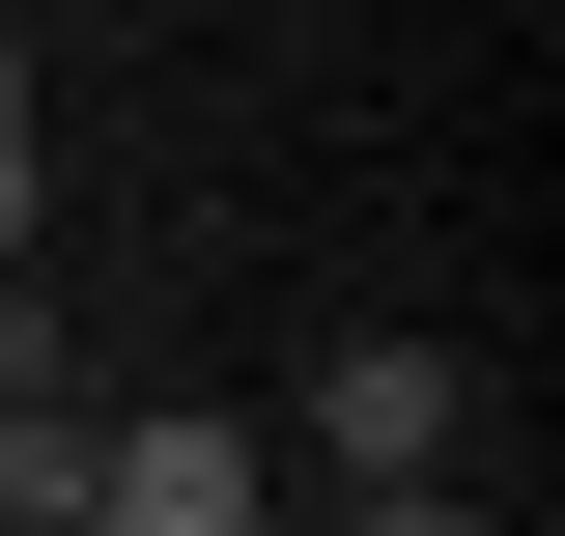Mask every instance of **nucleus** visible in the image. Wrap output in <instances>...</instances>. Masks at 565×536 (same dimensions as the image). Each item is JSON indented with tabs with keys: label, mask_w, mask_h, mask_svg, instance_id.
<instances>
[{
	"label": "nucleus",
	"mask_w": 565,
	"mask_h": 536,
	"mask_svg": "<svg viewBox=\"0 0 565 536\" xmlns=\"http://www.w3.org/2000/svg\"><path fill=\"white\" fill-rule=\"evenodd\" d=\"M311 480H340V508H452V480H481V367H452V339H340Z\"/></svg>",
	"instance_id": "nucleus-1"
},
{
	"label": "nucleus",
	"mask_w": 565,
	"mask_h": 536,
	"mask_svg": "<svg viewBox=\"0 0 565 536\" xmlns=\"http://www.w3.org/2000/svg\"><path fill=\"white\" fill-rule=\"evenodd\" d=\"M282 452L255 424H85V536H255Z\"/></svg>",
	"instance_id": "nucleus-2"
},
{
	"label": "nucleus",
	"mask_w": 565,
	"mask_h": 536,
	"mask_svg": "<svg viewBox=\"0 0 565 536\" xmlns=\"http://www.w3.org/2000/svg\"><path fill=\"white\" fill-rule=\"evenodd\" d=\"M57 226V114H29V29H0V255Z\"/></svg>",
	"instance_id": "nucleus-3"
}]
</instances>
